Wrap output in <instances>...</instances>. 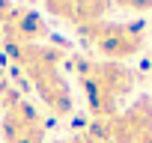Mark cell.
<instances>
[{
    "label": "cell",
    "mask_w": 152,
    "mask_h": 143,
    "mask_svg": "<svg viewBox=\"0 0 152 143\" xmlns=\"http://www.w3.org/2000/svg\"><path fill=\"white\" fill-rule=\"evenodd\" d=\"M78 75H81L84 96H87V101H90V107L99 119L113 116L116 98L125 96L134 84L131 72L119 63H81Z\"/></svg>",
    "instance_id": "6da1fadb"
},
{
    "label": "cell",
    "mask_w": 152,
    "mask_h": 143,
    "mask_svg": "<svg viewBox=\"0 0 152 143\" xmlns=\"http://www.w3.org/2000/svg\"><path fill=\"white\" fill-rule=\"evenodd\" d=\"M81 36L99 54L110 57V63L122 60V57H131L143 45V33L137 27H131V24H104V21H99V24L81 27Z\"/></svg>",
    "instance_id": "3957f363"
},
{
    "label": "cell",
    "mask_w": 152,
    "mask_h": 143,
    "mask_svg": "<svg viewBox=\"0 0 152 143\" xmlns=\"http://www.w3.org/2000/svg\"><path fill=\"white\" fill-rule=\"evenodd\" d=\"M42 3H45V9L51 15L72 21V12H75V3H78V0H42Z\"/></svg>",
    "instance_id": "277c9868"
},
{
    "label": "cell",
    "mask_w": 152,
    "mask_h": 143,
    "mask_svg": "<svg viewBox=\"0 0 152 143\" xmlns=\"http://www.w3.org/2000/svg\"><path fill=\"white\" fill-rule=\"evenodd\" d=\"M0 107H3L0 131H3L6 143H42L45 140V125H42L39 110L30 101H24L15 90H9L0 98Z\"/></svg>",
    "instance_id": "7a4b0ae2"
},
{
    "label": "cell",
    "mask_w": 152,
    "mask_h": 143,
    "mask_svg": "<svg viewBox=\"0 0 152 143\" xmlns=\"http://www.w3.org/2000/svg\"><path fill=\"white\" fill-rule=\"evenodd\" d=\"M9 90H12V87H9V81H6V75H3V69H0V98H3Z\"/></svg>",
    "instance_id": "5b68a950"
}]
</instances>
